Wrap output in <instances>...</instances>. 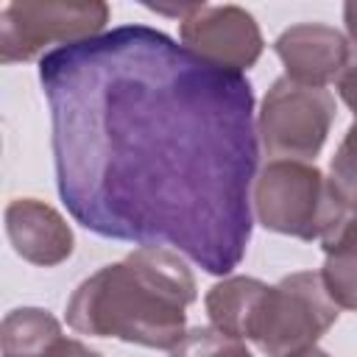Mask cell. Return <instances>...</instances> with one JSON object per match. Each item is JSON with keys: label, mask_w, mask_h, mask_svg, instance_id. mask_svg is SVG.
Returning a JSON list of instances; mask_svg holds the SVG:
<instances>
[{"label": "cell", "mask_w": 357, "mask_h": 357, "mask_svg": "<svg viewBox=\"0 0 357 357\" xmlns=\"http://www.w3.org/2000/svg\"><path fill=\"white\" fill-rule=\"evenodd\" d=\"M337 321V304L329 298L318 271H298L279 284H268L254 312L248 337L268 357H293Z\"/></svg>", "instance_id": "4"}, {"label": "cell", "mask_w": 357, "mask_h": 357, "mask_svg": "<svg viewBox=\"0 0 357 357\" xmlns=\"http://www.w3.org/2000/svg\"><path fill=\"white\" fill-rule=\"evenodd\" d=\"M329 178L346 201H357V120L349 126L346 137L340 139V145L332 156Z\"/></svg>", "instance_id": "13"}, {"label": "cell", "mask_w": 357, "mask_h": 357, "mask_svg": "<svg viewBox=\"0 0 357 357\" xmlns=\"http://www.w3.org/2000/svg\"><path fill=\"white\" fill-rule=\"evenodd\" d=\"M318 273H321V282L329 298L337 307L357 312V251L326 254L324 268Z\"/></svg>", "instance_id": "11"}, {"label": "cell", "mask_w": 357, "mask_h": 357, "mask_svg": "<svg viewBox=\"0 0 357 357\" xmlns=\"http://www.w3.org/2000/svg\"><path fill=\"white\" fill-rule=\"evenodd\" d=\"M324 254H343L357 251V201H346L340 215L335 218L332 229L321 237Z\"/></svg>", "instance_id": "14"}, {"label": "cell", "mask_w": 357, "mask_h": 357, "mask_svg": "<svg viewBox=\"0 0 357 357\" xmlns=\"http://www.w3.org/2000/svg\"><path fill=\"white\" fill-rule=\"evenodd\" d=\"M265 290H268V284L254 276H229V279L212 284L206 293V301H204L212 326L223 335L245 340Z\"/></svg>", "instance_id": "10"}, {"label": "cell", "mask_w": 357, "mask_h": 357, "mask_svg": "<svg viewBox=\"0 0 357 357\" xmlns=\"http://www.w3.org/2000/svg\"><path fill=\"white\" fill-rule=\"evenodd\" d=\"M251 204L265 229L298 240H321L332 229L346 198L315 165L273 159L254 178Z\"/></svg>", "instance_id": "3"}, {"label": "cell", "mask_w": 357, "mask_h": 357, "mask_svg": "<svg viewBox=\"0 0 357 357\" xmlns=\"http://www.w3.org/2000/svg\"><path fill=\"white\" fill-rule=\"evenodd\" d=\"M39 81L59 195L84 229L170 245L215 276L243 262L259 156L243 73L123 25L50 50Z\"/></svg>", "instance_id": "1"}, {"label": "cell", "mask_w": 357, "mask_h": 357, "mask_svg": "<svg viewBox=\"0 0 357 357\" xmlns=\"http://www.w3.org/2000/svg\"><path fill=\"white\" fill-rule=\"evenodd\" d=\"M17 357H100V354L92 351L89 346H84L81 340H73V337L61 335L56 343L39 349V351H31V354H17Z\"/></svg>", "instance_id": "15"}, {"label": "cell", "mask_w": 357, "mask_h": 357, "mask_svg": "<svg viewBox=\"0 0 357 357\" xmlns=\"http://www.w3.org/2000/svg\"><path fill=\"white\" fill-rule=\"evenodd\" d=\"M332 120L335 98L326 86H307L282 75L262 98L257 137L276 159L310 162L324 148Z\"/></svg>", "instance_id": "6"}, {"label": "cell", "mask_w": 357, "mask_h": 357, "mask_svg": "<svg viewBox=\"0 0 357 357\" xmlns=\"http://www.w3.org/2000/svg\"><path fill=\"white\" fill-rule=\"evenodd\" d=\"M337 95L357 117V64H349L337 78Z\"/></svg>", "instance_id": "16"}, {"label": "cell", "mask_w": 357, "mask_h": 357, "mask_svg": "<svg viewBox=\"0 0 357 357\" xmlns=\"http://www.w3.org/2000/svg\"><path fill=\"white\" fill-rule=\"evenodd\" d=\"M181 45L204 61L243 73L262 56V33L257 20L240 6H206L195 8L178 25Z\"/></svg>", "instance_id": "7"}, {"label": "cell", "mask_w": 357, "mask_h": 357, "mask_svg": "<svg viewBox=\"0 0 357 357\" xmlns=\"http://www.w3.org/2000/svg\"><path fill=\"white\" fill-rule=\"evenodd\" d=\"M293 357H329L324 349H318V346H310V349H304V351H298V354H293Z\"/></svg>", "instance_id": "18"}, {"label": "cell", "mask_w": 357, "mask_h": 357, "mask_svg": "<svg viewBox=\"0 0 357 357\" xmlns=\"http://www.w3.org/2000/svg\"><path fill=\"white\" fill-rule=\"evenodd\" d=\"M170 357H254L243 340L218 332L215 326H198L187 332L178 346L170 349Z\"/></svg>", "instance_id": "12"}, {"label": "cell", "mask_w": 357, "mask_h": 357, "mask_svg": "<svg viewBox=\"0 0 357 357\" xmlns=\"http://www.w3.org/2000/svg\"><path fill=\"white\" fill-rule=\"evenodd\" d=\"M273 50L282 59L287 78L307 86H326L332 78H340V73L349 67L346 36L324 22L290 25L276 36Z\"/></svg>", "instance_id": "8"}, {"label": "cell", "mask_w": 357, "mask_h": 357, "mask_svg": "<svg viewBox=\"0 0 357 357\" xmlns=\"http://www.w3.org/2000/svg\"><path fill=\"white\" fill-rule=\"evenodd\" d=\"M106 22L109 6L100 0L6 3L0 8V61H31L50 45L67 47L92 39Z\"/></svg>", "instance_id": "5"}, {"label": "cell", "mask_w": 357, "mask_h": 357, "mask_svg": "<svg viewBox=\"0 0 357 357\" xmlns=\"http://www.w3.org/2000/svg\"><path fill=\"white\" fill-rule=\"evenodd\" d=\"M6 234L14 251L31 265L53 268L73 254L67 220L36 198H17L6 206Z\"/></svg>", "instance_id": "9"}, {"label": "cell", "mask_w": 357, "mask_h": 357, "mask_svg": "<svg viewBox=\"0 0 357 357\" xmlns=\"http://www.w3.org/2000/svg\"><path fill=\"white\" fill-rule=\"evenodd\" d=\"M195 279L184 259L162 245H142L84 279L67 301V326L78 335L117 337L148 349H173L187 335Z\"/></svg>", "instance_id": "2"}, {"label": "cell", "mask_w": 357, "mask_h": 357, "mask_svg": "<svg viewBox=\"0 0 357 357\" xmlns=\"http://www.w3.org/2000/svg\"><path fill=\"white\" fill-rule=\"evenodd\" d=\"M343 22H346V31H349V42L357 47V0L343 6Z\"/></svg>", "instance_id": "17"}]
</instances>
